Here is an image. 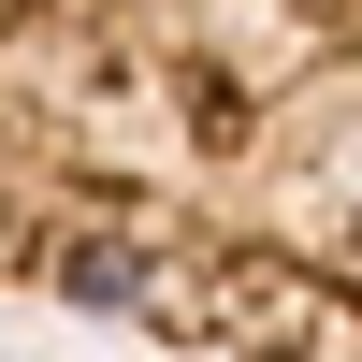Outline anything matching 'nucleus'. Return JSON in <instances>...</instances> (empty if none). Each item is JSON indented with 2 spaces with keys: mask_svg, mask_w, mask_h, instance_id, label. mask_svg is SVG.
<instances>
[{
  "mask_svg": "<svg viewBox=\"0 0 362 362\" xmlns=\"http://www.w3.org/2000/svg\"><path fill=\"white\" fill-rule=\"evenodd\" d=\"M0 290L174 348H362V0H73Z\"/></svg>",
  "mask_w": 362,
  "mask_h": 362,
  "instance_id": "f257e3e1",
  "label": "nucleus"
},
{
  "mask_svg": "<svg viewBox=\"0 0 362 362\" xmlns=\"http://www.w3.org/2000/svg\"><path fill=\"white\" fill-rule=\"evenodd\" d=\"M58 44H73V0H0V261H15V203H29V160H44Z\"/></svg>",
  "mask_w": 362,
  "mask_h": 362,
  "instance_id": "f03ea898",
  "label": "nucleus"
}]
</instances>
